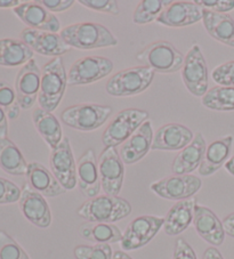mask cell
I'll use <instances>...</instances> for the list:
<instances>
[{"instance_id": "obj_1", "label": "cell", "mask_w": 234, "mask_h": 259, "mask_svg": "<svg viewBox=\"0 0 234 259\" xmlns=\"http://www.w3.org/2000/svg\"><path fill=\"white\" fill-rule=\"evenodd\" d=\"M61 37L67 46L84 51L115 47L118 45V39L113 33L106 26L95 22H83L66 26L62 30Z\"/></svg>"}, {"instance_id": "obj_2", "label": "cell", "mask_w": 234, "mask_h": 259, "mask_svg": "<svg viewBox=\"0 0 234 259\" xmlns=\"http://www.w3.org/2000/svg\"><path fill=\"white\" fill-rule=\"evenodd\" d=\"M132 213V204L120 196L97 195L87 200L78 209V215L89 223L113 224Z\"/></svg>"}, {"instance_id": "obj_3", "label": "cell", "mask_w": 234, "mask_h": 259, "mask_svg": "<svg viewBox=\"0 0 234 259\" xmlns=\"http://www.w3.org/2000/svg\"><path fill=\"white\" fill-rule=\"evenodd\" d=\"M67 73L61 57H54L42 70V84L38 96L39 106L48 112L55 111L66 91Z\"/></svg>"}, {"instance_id": "obj_4", "label": "cell", "mask_w": 234, "mask_h": 259, "mask_svg": "<svg viewBox=\"0 0 234 259\" xmlns=\"http://www.w3.org/2000/svg\"><path fill=\"white\" fill-rule=\"evenodd\" d=\"M154 71L145 65L125 69L112 75L105 84V91L113 97H132L151 86Z\"/></svg>"}, {"instance_id": "obj_5", "label": "cell", "mask_w": 234, "mask_h": 259, "mask_svg": "<svg viewBox=\"0 0 234 259\" xmlns=\"http://www.w3.org/2000/svg\"><path fill=\"white\" fill-rule=\"evenodd\" d=\"M136 59L154 72L175 73L182 70L185 56L173 44L160 40L148 45Z\"/></svg>"}, {"instance_id": "obj_6", "label": "cell", "mask_w": 234, "mask_h": 259, "mask_svg": "<svg viewBox=\"0 0 234 259\" xmlns=\"http://www.w3.org/2000/svg\"><path fill=\"white\" fill-rule=\"evenodd\" d=\"M109 105L84 103L66 108L61 113L62 122L80 132H93L103 126L112 114Z\"/></svg>"}, {"instance_id": "obj_7", "label": "cell", "mask_w": 234, "mask_h": 259, "mask_svg": "<svg viewBox=\"0 0 234 259\" xmlns=\"http://www.w3.org/2000/svg\"><path fill=\"white\" fill-rule=\"evenodd\" d=\"M148 112L141 109L120 111L103 132L102 142L105 147L123 145L142 124L147 121Z\"/></svg>"}, {"instance_id": "obj_8", "label": "cell", "mask_w": 234, "mask_h": 259, "mask_svg": "<svg viewBox=\"0 0 234 259\" xmlns=\"http://www.w3.org/2000/svg\"><path fill=\"white\" fill-rule=\"evenodd\" d=\"M182 79L193 96L202 98L208 92V68L199 45L194 44L187 52L182 68Z\"/></svg>"}, {"instance_id": "obj_9", "label": "cell", "mask_w": 234, "mask_h": 259, "mask_svg": "<svg viewBox=\"0 0 234 259\" xmlns=\"http://www.w3.org/2000/svg\"><path fill=\"white\" fill-rule=\"evenodd\" d=\"M113 71V63L103 56H85L72 64L67 73V84L82 86L94 83L107 77Z\"/></svg>"}, {"instance_id": "obj_10", "label": "cell", "mask_w": 234, "mask_h": 259, "mask_svg": "<svg viewBox=\"0 0 234 259\" xmlns=\"http://www.w3.org/2000/svg\"><path fill=\"white\" fill-rule=\"evenodd\" d=\"M165 224V218L158 216H139L129 223L124 232L120 245L126 251L141 249L154 239Z\"/></svg>"}, {"instance_id": "obj_11", "label": "cell", "mask_w": 234, "mask_h": 259, "mask_svg": "<svg viewBox=\"0 0 234 259\" xmlns=\"http://www.w3.org/2000/svg\"><path fill=\"white\" fill-rule=\"evenodd\" d=\"M102 190L106 195L119 196L124 184L125 163L115 147H105L98 159Z\"/></svg>"}, {"instance_id": "obj_12", "label": "cell", "mask_w": 234, "mask_h": 259, "mask_svg": "<svg viewBox=\"0 0 234 259\" xmlns=\"http://www.w3.org/2000/svg\"><path fill=\"white\" fill-rule=\"evenodd\" d=\"M202 181L194 175H172L152 183L150 189L160 198L182 201L193 198L200 191Z\"/></svg>"}, {"instance_id": "obj_13", "label": "cell", "mask_w": 234, "mask_h": 259, "mask_svg": "<svg viewBox=\"0 0 234 259\" xmlns=\"http://www.w3.org/2000/svg\"><path fill=\"white\" fill-rule=\"evenodd\" d=\"M49 166L53 175L66 191L73 190L78 185L76 162L70 144V140L64 137L55 149L51 151Z\"/></svg>"}, {"instance_id": "obj_14", "label": "cell", "mask_w": 234, "mask_h": 259, "mask_svg": "<svg viewBox=\"0 0 234 259\" xmlns=\"http://www.w3.org/2000/svg\"><path fill=\"white\" fill-rule=\"evenodd\" d=\"M40 84H42V70L33 59L23 65L15 79L14 89L17 101L22 110H29L38 101Z\"/></svg>"}, {"instance_id": "obj_15", "label": "cell", "mask_w": 234, "mask_h": 259, "mask_svg": "<svg viewBox=\"0 0 234 259\" xmlns=\"http://www.w3.org/2000/svg\"><path fill=\"white\" fill-rule=\"evenodd\" d=\"M20 210L31 224L39 229H48L52 224V212L45 196L34 191L29 184L22 189L19 201Z\"/></svg>"}, {"instance_id": "obj_16", "label": "cell", "mask_w": 234, "mask_h": 259, "mask_svg": "<svg viewBox=\"0 0 234 259\" xmlns=\"http://www.w3.org/2000/svg\"><path fill=\"white\" fill-rule=\"evenodd\" d=\"M20 37L22 41L28 45L34 53L43 56H52L53 59L61 57L71 49L61 34L57 33L26 28L22 31Z\"/></svg>"}, {"instance_id": "obj_17", "label": "cell", "mask_w": 234, "mask_h": 259, "mask_svg": "<svg viewBox=\"0 0 234 259\" xmlns=\"http://www.w3.org/2000/svg\"><path fill=\"white\" fill-rule=\"evenodd\" d=\"M13 12L30 29L52 33H57L61 30L57 17L37 2L21 4Z\"/></svg>"}, {"instance_id": "obj_18", "label": "cell", "mask_w": 234, "mask_h": 259, "mask_svg": "<svg viewBox=\"0 0 234 259\" xmlns=\"http://www.w3.org/2000/svg\"><path fill=\"white\" fill-rule=\"evenodd\" d=\"M202 21V8L196 2H173L157 22L168 28H185Z\"/></svg>"}, {"instance_id": "obj_19", "label": "cell", "mask_w": 234, "mask_h": 259, "mask_svg": "<svg viewBox=\"0 0 234 259\" xmlns=\"http://www.w3.org/2000/svg\"><path fill=\"white\" fill-rule=\"evenodd\" d=\"M194 138L190 128L181 123H167L160 127L153 136L151 150L182 151Z\"/></svg>"}, {"instance_id": "obj_20", "label": "cell", "mask_w": 234, "mask_h": 259, "mask_svg": "<svg viewBox=\"0 0 234 259\" xmlns=\"http://www.w3.org/2000/svg\"><path fill=\"white\" fill-rule=\"evenodd\" d=\"M193 226L198 235L213 247H219L225 240V230L223 222L216 216V213L205 205L197 204L194 208Z\"/></svg>"}, {"instance_id": "obj_21", "label": "cell", "mask_w": 234, "mask_h": 259, "mask_svg": "<svg viewBox=\"0 0 234 259\" xmlns=\"http://www.w3.org/2000/svg\"><path fill=\"white\" fill-rule=\"evenodd\" d=\"M153 129L150 121H145L119 149V155L125 164H134L146 157L153 143Z\"/></svg>"}, {"instance_id": "obj_22", "label": "cell", "mask_w": 234, "mask_h": 259, "mask_svg": "<svg viewBox=\"0 0 234 259\" xmlns=\"http://www.w3.org/2000/svg\"><path fill=\"white\" fill-rule=\"evenodd\" d=\"M76 177L82 193L89 199L100 195L102 190L98 161L93 149L87 150L76 162Z\"/></svg>"}, {"instance_id": "obj_23", "label": "cell", "mask_w": 234, "mask_h": 259, "mask_svg": "<svg viewBox=\"0 0 234 259\" xmlns=\"http://www.w3.org/2000/svg\"><path fill=\"white\" fill-rule=\"evenodd\" d=\"M207 150V144L204 135L197 133L193 141L186 147L179 152L172 163V171L174 175H191L199 169L204 160Z\"/></svg>"}, {"instance_id": "obj_24", "label": "cell", "mask_w": 234, "mask_h": 259, "mask_svg": "<svg viewBox=\"0 0 234 259\" xmlns=\"http://www.w3.org/2000/svg\"><path fill=\"white\" fill-rule=\"evenodd\" d=\"M25 176L28 184L45 198H56L66 192L53 172L42 163L30 162Z\"/></svg>"}, {"instance_id": "obj_25", "label": "cell", "mask_w": 234, "mask_h": 259, "mask_svg": "<svg viewBox=\"0 0 234 259\" xmlns=\"http://www.w3.org/2000/svg\"><path fill=\"white\" fill-rule=\"evenodd\" d=\"M233 140V136L228 135L211 142L207 146L204 160L198 169L201 176L207 177L214 175L215 172H217L220 168L225 166V163L228 161L229 155H231Z\"/></svg>"}, {"instance_id": "obj_26", "label": "cell", "mask_w": 234, "mask_h": 259, "mask_svg": "<svg viewBox=\"0 0 234 259\" xmlns=\"http://www.w3.org/2000/svg\"><path fill=\"white\" fill-rule=\"evenodd\" d=\"M196 205L197 200L194 198L177 201L165 217V233L170 236L182 234L188 226L193 224Z\"/></svg>"}, {"instance_id": "obj_27", "label": "cell", "mask_w": 234, "mask_h": 259, "mask_svg": "<svg viewBox=\"0 0 234 259\" xmlns=\"http://www.w3.org/2000/svg\"><path fill=\"white\" fill-rule=\"evenodd\" d=\"M202 23L210 37L234 48V20L231 16L202 8Z\"/></svg>"}, {"instance_id": "obj_28", "label": "cell", "mask_w": 234, "mask_h": 259, "mask_svg": "<svg viewBox=\"0 0 234 259\" xmlns=\"http://www.w3.org/2000/svg\"><path fill=\"white\" fill-rule=\"evenodd\" d=\"M34 52L22 40L0 39V66L16 68L32 60Z\"/></svg>"}, {"instance_id": "obj_29", "label": "cell", "mask_w": 234, "mask_h": 259, "mask_svg": "<svg viewBox=\"0 0 234 259\" xmlns=\"http://www.w3.org/2000/svg\"><path fill=\"white\" fill-rule=\"evenodd\" d=\"M32 121L39 135L52 150L55 149L64 138L61 122L52 112L42 108L35 109L32 113Z\"/></svg>"}, {"instance_id": "obj_30", "label": "cell", "mask_w": 234, "mask_h": 259, "mask_svg": "<svg viewBox=\"0 0 234 259\" xmlns=\"http://www.w3.org/2000/svg\"><path fill=\"white\" fill-rule=\"evenodd\" d=\"M29 163L19 147L10 138H0V168L12 176H24Z\"/></svg>"}, {"instance_id": "obj_31", "label": "cell", "mask_w": 234, "mask_h": 259, "mask_svg": "<svg viewBox=\"0 0 234 259\" xmlns=\"http://www.w3.org/2000/svg\"><path fill=\"white\" fill-rule=\"evenodd\" d=\"M123 232L118 226L107 223H85L80 227V235L95 244L118 243L123 240Z\"/></svg>"}, {"instance_id": "obj_32", "label": "cell", "mask_w": 234, "mask_h": 259, "mask_svg": "<svg viewBox=\"0 0 234 259\" xmlns=\"http://www.w3.org/2000/svg\"><path fill=\"white\" fill-rule=\"evenodd\" d=\"M202 105L213 111H234V88L216 86L201 98Z\"/></svg>"}, {"instance_id": "obj_33", "label": "cell", "mask_w": 234, "mask_h": 259, "mask_svg": "<svg viewBox=\"0 0 234 259\" xmlns=\"http://www.w3.org/2000/svg\"><path fill=\"white\" fill-rule=\"evenodd\" d=\"M173 2H164V0H142L138 3L133 14V22L137 25L150 24L157 21L163 13Z\"/></svg>"}, {"instance_id": "obj_34", "label": "cell", "mask_w": 234, "mask_h": 259, "mask_svg": "<svg viewBox=\"0 0 234 259\" xmlns=\"http://www.w3.org/2000/svg\"><path fill=\"white\" fill-rule=\"evenodd\" d=\"M0 108L5 111L7 118L10 120L19 118L21 106L17 101L15 89L3 80H0Z\"/></svg>"}, {"instance_id": "obj_35", "label": "cell", "mask_w": 234, "mask_h": 259, "mask_svg": "<svg viewBox=\"0 0 234 259\" xmlns=\"http://www.w3.org/2000/svg\"><path fill=\"white\" fill-rule=\"evenodd\" d=\"M0 259H30V257L6 231L0 230Z\"/></svg>"}, {"instance_id": "obj_36", "label": "cell", "mask_w": 234, "mask_h": 259, "mask_svg": "<svg viewBox=\"0 0 234 259\" xmlns=\"http://www.w3.org/2000/svg\"><path fill=\"white\" fill-rule=\"evenodd\" d=\"M75 259H112L113 251L110 244L76 245L73 250Z\"/></svg>"}, {"instance_id": "obj_37", "label": "cell", "mask_w": 234, "mask_h": 259, "mask_svg": "<svg viewBox=\"0 0 234 259\" xmlns=\"http://www.w3.org/2000/svg\"><path fill=\"white\" fill-rule=\"evenodd\" d=\"M211 79L218 86L234 88V61L218 65L211 72Z\"/></svg>"}, {"instance_id": "obj_38", "label": "cell", "mask_w": 234, "mask_h": 259, "mask_svg": "<svg viewBox=\"0 0 234 259\" xmlns=\"http://www.w3.org/2000/svg\"><path fill=\"white\" fill-rule=\"evenodd\" d=\"M22 190L15 183L0 177V204H11L19 202Z\"/></svg>"}, {"instance_id": "obj_39", "label": "cell", "mask_w": 234, "mask_h": 259, "mask_svg": "<svg viewBox=\"0 0 234 259\" xmlns=\"http://www.w3.org/2000/svg\"><path fill=\"white\" fill-rule=\"evenodd\" d=\"M80 5L88 8V10L106 13L111 15L119 14V5L114 0H79Z\"/></svg>"}, {"instance_id": "obj_40", "label": "cell", "mask_w": 234, "mask_h": 259, "mask_svg": "<svg viewBox=\"0 0 234 259\" xmlns=\"http://www.w3.org/2000/svg\"><path fill=\"white\" fill-rule=\"evenodd\" d=\"M197 5L219 14H227L234 10V0H197Z\"/></svg>"}, {"instance_id": "obj_41", "label": "cell", "mask_w": 234, "mask_h": 259, "mask_svg": "<svg viewBox=\"0 0 234 259\" xmlns=\"http://www.w3.org/2000/svg\"><path fill=\"white\" fill-rule=\"evenodd\" d=\"M173 259H198L196 251L193 250L187 241L183 238H178L175 242Z\"/></svg>"}, {"instance_id": "obj_42", "label": "cell", "mask_w": 234, "mask_h": 259, "mask_svg": "<svg viewBox=\"0 0 234 259\" xmlns=\"http://www.w3.org/2000/svg\"><path fill=\"white\" fill-rule=\"evenodd\" d=\"M37 3L54 14V13H61L70 10L75 2L74 0H38Z\"/></svg>"}, {"instance_id": "obj_43", "label": "cell", "mask_w": 234, "mask_h": 259, "mask_svg": "<svg viewBox=\"0 0 234 259\" xmlns=\"http://www.w3.org/2000/svg\"><path fill=\"white\" fill-rule=\"evenodd\" d=\"M223 226L225 230V233L234 239V212L229 213L223 220Z\"/></svg>"}, {"instance_id": "obj_44", "label": "cell", "mask_w": 234, "mask_h": 259, "mask_svg": "<svg viewBox=\"0 0 234 259\" xmlns=\"http://www.w3.org/2000/svg\"><path fill=\"white\" fill-rule=\"evenodd\" d=\"M8 135V118L2 108H0V138H6Z\"/></svg>"}, {"instance_id": "obj_45", "label": "cell", "mask_w": 234, "mask_h": 259, "mask_svg": "<svg viewBox=\"0 0 234 259\" xmlns=\"http://www.w3.org/2000/svg\"><path fill=\"white\" fill-rule=\"evenodd\" d=\"M202 259H224L223 254L216 247H209L205 250Z\"/></svg>"}, {"instance_id": "obj_46", "label": "cell", "mask_w": 234, "mask_h": 259, "mask_svg": "<svg viewBox=\"0 0 234 259\" xmlns=\"http://www.w3.org/2000/svg\"><path fill=\"white\" fill-rule=\"evenodd\" d=\"M21 2L19 0H0V8H16L21 5Z\"/></svg>"}, {"instance_id": "obj_47", "label": "cell", "mask_w": 234, "mask_h": 259, "mask_svg": "<svg viewBox=\"0 0 234 259\" xmlns=\"http://www.w3.org/2000/svg\"><path fill=\"white\" fill-rule=\"evenodd\" d=\"M112 259H133L129 256L127 252L123 251V250H116V251L113 252V257Z\"/></svg>"}, {"instance_id": "obj_48", "label": "cell", "mask_w": 234, "mask_h": 259, "mask_svg": "<svg viewBox=\"0 0 234 259\" xmlns=\"http://www.w3.org/2000/svg\"><path fill=\"white\" fill-rule=\"evenodd\" d=\"M225 169H226L228 174L234 176V155L228 159V161L225 163Z\"/></svg>"}]
</instances>
